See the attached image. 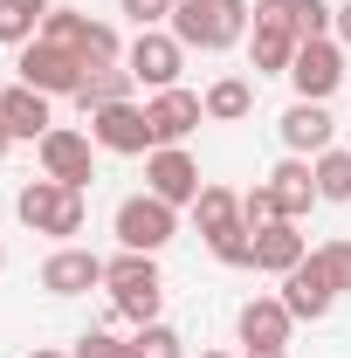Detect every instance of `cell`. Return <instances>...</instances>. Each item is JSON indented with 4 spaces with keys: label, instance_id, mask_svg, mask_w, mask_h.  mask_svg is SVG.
Returning a JSON list of instances; mask_svg holds the SVG:
<instances>
[{
    "label": "cell",
    "instance_id": "9a60e30c",
    "mask_svg": "<svg viewBox=\"0 0 351 358\" xmlns=\"http://www.w3.org/2000/svg\"><path fill=\"white\" fill-rule=\"evenodd\" d=\"M234 331H241V345L248 352H289V331H296V317L282 296H248L241 317H234Z\"/></svg>",
    "mask_w": 351,
    "mask_h": 358
},
{
    "label": "cell",
    "instance_id": "d6986e66",
    "mask_svg": "<svg viewBox=\"0 0 351 358\" xmlns=\"http://www.w3.org/2000/svg\"><path fill=\"white\" fill-rule=\"evenodd\" d=\"M193 227H200V241H220V234H234L241 221V193L234 186H200V200H193Z\"/></svg>",
    "mask_w": 351,
    "mask_h": 358
},
{
    "label": "cell",
    "instance_id": "cb8c5ba5",
    "mask_svg": "<svg viewBox=\"0 0 351 358\" xmlns=\"http://www.w3.org/2000/svg\"><path fill=\"white\" fill-rule=\"evenodd\" d=\"M310 166H317V200L345 207V200H351V152H338V145H331V152H317Z\"/></svg>",
    "mask_w": 351,
    "mask_h": 358
},
{
    "label": "cell",
    "instance_id": "484cf974",
    "mask_svg": "<svg viewBox=\"0 0 351 358\" xmlns=\"http://www.w3.org/2000/svg\"><path fill=\"white\" fill-rule=\"evenodd\" d=\"M241 221L255 227V234H262V227H275V221H289V214H282V200H275V186H268V179H255V186H248V193H241Z\"/></svg>",
    "mask_w": 351,
    "mask_h": 358
},
{
    "label": "cell",
    "instance_id": "603a6c76",
    "mask_svg": "<svg viewBox=\"0 0 351 358\" xmlns=\"http://www.w3.org/2000/svg\"><path fill=\"white\" fill-rule=\"evenodd\" d=\"M48 7H55V0H0V42H7V48H28L35 35H42Z\"/></svg>",
    "mask_w": 351,
    "mask_h": 358
},
{
    "label": "cell",
    "instance_id": "7a4b0ae2",
    "mask_svg": "<svg viewBox=\"0 0 351 358\" xmlns=\"http://www.w3.org/2000/svg\"><path fill=\"white\" fill-rule=\"evenodd\" d=\"M103 289H110V310L124 324H159V303H166V275H159V255H131L117 248L103 262Z\"/></svg>",
    "mask_w": 351,
    "mask_h": 358
},
{
    "label": "cell",
    "instance_id": "7c38bea8",
    "mask_svg": "<svg viewBox=\"0 0 351 358\" xmlns=\"http://www.w3.org/2000/svg\"><path fill=\"white\" fill-rule=\"evenodd\" d=\"M145 117H152V152H159V145H186L207 124V103L193 90H159V96H145Z\"/></svg>",
    "mask_w": 351,
    "mask_h": 358
},
{
    "label": "cell",
    "instance_id": "277c9868",
    "mask_svg": "<svg viewBox=\"0 0 351 358\" xmlns=\"http://www.w3.org/2000/svg\"><path fill=\"white\" fill-rule=\"evenodd\" d=\"M296 14H289V0H255V28H248V62H255V76H289V62H296Z\"/></svg>",
    "mask_w": 351,
    "mask_h": 358
},
{
    "label": "cell",
    "instance_id": "d590c367",
    "mask_svg": "<svg viewBox=\"0 0 351 358\" xmlns=\"http://www.w3.org/2000/svg\"><path fill=\"white\" fill-rule=\"evenodd\" d=\"M248 358H289V352H248Z\"/></svg>",
    "mask_w": 351,
    "mask_h": 358
},
{
    "label": "cell",
    "instance_id": "9c48e42d",
    "mask_svg": "<svg viewBox=\"0 0 351 358\" xmlns=\"http://www.w3.org/2000/svg\"><path fill=\"white\" fill-rule=\"evenodd\" d=\"M200 159L186 152V145H159V152H145V193H159L166 207H193L200 200Z\"/></svg>",
    "mask_w": 351,
    "mask_h": 358
},
{
    "label": "cell",
    "instance_id": "52a82bcc",
    "mask_svg": "<svg viewBox=\"0 0 351 358\" xmlns=\"http://www.w3.org/2000/svg\"><path fill=\"white\" fill-rule=\"evenodd\" d=\"M14 69H21V83L42 90V96H76L83 76H89V62L76 55V48H55V42H42V35H35L28 48H14Z\"/></svg>",
    "mask_w": 351,
    "mask_h": 358
},
{
    "label": "cell",
    "instance_id": "e0dca14e",
    "mask_svg": "<svg viewBox=\"0 0 351 358\" xmlns=\"http://www.w3.org/2000/svg\"><path fill=\"white\" fill-rule=\"evenodd\" d=\"M275 131H282V145H289L296 159H317V152H331L338 117H331V103H303V96H296V103L282 110V124H275Z\"/></svg>",
    "mask_w": 351,
    "mask_h": 358
},
{
    "label": "cell",
    "instance_id": "6da1fadb",
    "mask_svg": "<svg viewBox=\"0 0 351 358\" xmlns=\"http://www.w3.org/2000/svg\"><path fill=\"white\" fill-rule=\"evenodd\" d=\"M166 28H173L186 48H200V55H220V48L248 42V28H255V7H248V0H179Z\"/></svg>",
    "mask_w": 351,
    "mask_h": 358
},
{
    "label": "cell",
    "instance_id": "74e56055",
    "mask_svg": "<svg viewBox=\"0 0 351 358\" xmlns=\"http://www.w3.org/2000/svg\"><path fill=\"white\" fill-rule=\"evenodd\" d=\"M0 268H7V241H0Z\"/></svg>",
    "mask_w": 351,
    "mask_h": 358
},
{
    "label": "cell",
    "instance_id": "2e32d148",
    "mask_svg": "<svg viewBox=\"0 0 351 358\" xmlns=\"http://www.w3.org/2000/svg\"><path fill=\"white\" fill-rule=\"evenodd\" d=\"M55 96H42V90L28 83H7L0 90V124L14 131V145H42L48 131H55V110H48Z\"/></svg>",
    "mask_w": 351,
    "mask_h": 358
},
{
    "label": "cell",
    "instance_id": "3957f363",
    "mask_svg": "<svg viewBox=\"0 0 351 358\" xmlns=\"http://www.w3.org/2000/svg\"><path fill=\"white\" fill-rule=\"evenodd\" d=\"M14 214H21V227L48 234L55 248H62V241H76L83 221H89L83 193H76V186H62V179H28V186L14 193Z\"/></svg>",
    "mask_w": 351,
    "mask_h": 358
},
{
    "label": "cell",
    "instance_id": "ac0fdd59",
    "mask_svg": "<svg viewBox=\"0 0 351 358\" xmlns=\"http://www.w3.org/2000/svg\"><path fill=\"white\" fill-rule=\"evenodd\" d=\"M268 186H275V200H282V214H289V221H303L310 207H317V166H310V159H296V152L268 173Z\"/></svg>",
    "mask_w": 351,
    "mask_h": 358
},
{
    "label": "cell",
    "instance_id": "e575fe53",
    "mask_svg": "<svg viewBox=\"0 0 351 358\" xmlns=\"http://www.w3.org/2000/svg\"><path fill=\"white\" fill-rule=\"evenodd\" d=\"M7 152H14V131H7V124H0V159H7Z\"/></svg>",
    "mask_w": 351,
    "mask_h": 358
},
{
    "label": "cell",
    "instance_id": "30bf717a",
    "mask_svg": "<svg viewBox=\"0 0 351 358\" xmlns=\"http://www.w3.org/2000/svg\"><path fill=\"white\" fill-rule=\"evenodd\" d=\"M35 159H42V179H62V186H76V193H83L89 179H96V138L55 124V131L35 145Z\"/></svg>",
    "mask_w": 351,
    "mask_h": 358
},
{
    "label": "cell",
    "instance_id": "8d00e7d4",
    "mask_svg": "<svg viewBox=\"0 0 351 358\" xmlns=\"http://www.w3.org/2000/svg\"><path fill=\"white\" fill-rule=\"evenodd\" d=\"M200 358H234V352H200Z\"/></svg>",
    "mask_w": 351,
    "mask_h": 358
},
{
    "label": "cell",
    "instance_id": "83f0119b",
    "mask_svg": "<svg viewBox=\"0 0 351 358\" xmlns=\"http://www.w3.org/2000/svg\"><path fill=\"white\" fill-rule=\"evenodd\" d=\"M289 14H296V35H303V42L338 35V7H331V0H289Z\"/></svg>",
    "mask_w": 351,
    "mask_h": 358
},
{
    "label": "cell",
    "instance_id": "4dcf8cb0",
    "mask_svg": "<svg viewBox=\"0 0 351 358\" xmlns=\"http://www.w3.org/2000/svg\"><path fill=\"white\" fill-rule=\"evenodd\" d=\"M317 262H324V275H331V289L345 296L351 289V241H324V248H310Z\"/></svg>",
    "mask_w": 351,
    "mask_h": 358
},
{
    "label": "cell",
    "instance_id": "f546056e",
    "mask_svg": "<svg viewBox=\"0 0 351 358\" xmlns=\"http://www.w3.org/2000/svg\"><path fill=\"white\" fill-rule=\"evenodd\" d=\"M69 358H131V338H117L110 324H96V331L76 338V352H69Z\"/></svg>",
    "mask_w": 351,
    "mask_h": 358
},
{
    "label": "cell",
    "instance_id": "ba28073f",
    "mask_svg": "<svg viewBox=\"0 0 351 358\" xmlns=\"http://www.w3.org/2000/svg\"><path fill=\"white\" fill-rule=\"evenodd\" d=\"M338 83H345V42H338V35L296 48V62H289V90H296L303 103H331Z\"/></svg>",
    "mask_w": 351,
    "mask_h": 358
},
{
    "label": "cell",
    "instance_id": "44dd1931",
    "mask_svg": "<svg viewBox=\"0 0 351 358\" xmlns=\"http://www.w3.org/2000/svg\"><path fill=\"white\" fill-rule=\"evenodd\" d=\"M200 103H207V124H241L255 110V83L248 76H214V83L200 90Z\"/></svg>",
    "mask_w": 351,
    "mask_h": 358
},
{
    "label": "cell",
    "instance_id": "836d02e7",
    "mask_svg": "<svg viewBox=\"0 0 351 358\" xmlns=\"http://www.w3.org/2000/svg\"><path fill=\"white\" fill-rule=\"evenodd\" d=\"M28 358H69V352H55V345H35V352H28Z\"/></svg>",
    "mask_w": 351,
    "mask_h": 358
},
{
    "label": "cell",
    "instance_id": "4316f807",
    "mask_svg": "<svg viewBox=\"0 0 351 358\" xmlns=\"http://www.w3.org/2000/svg\"><path fill=\"white\" fill-rule=\"evenodd\" d=\"M131 358H186V338H179L173 324H138Z\"/></svg>",
    "mask_w": 351,
    "mask_h": 358
},
{
    "label": "cell",
    "instance_id": "4fadbf2b",
    "mask_svg": "<svg viewBox=\"0 0 351 358\" xmlns=\"http://www.w3.org/2000/svg\"><path fill=\"white\" fill-rule=\"evenodd\" d=\"M42 289H48V296H89V289H103V255L62 241V248L42 262Z\"/></svg>",
    "mask_w": 351,
    "mask_h": 358
},
{
    "label": "cell",
    "instance_id": "5b68a950",
    "mask_svg": "<svg viewBox=\"0 0 351 358\" xmlns=\"http://www.w3.org/2000/svg\"><path fill=\"white\" fill-rule=\"evenodd\" d=\"M110 234H117V248H131V255H159L179 234V207H166L159 193H131V200H117Z\"/></svg>",
    "mask_w": 351,
    "mask_h": 358
},
{
    "label": "cell",
    "instance_id": "8992f818",
    "mask_svg": "<svg viewBox=\"0 0 351 358\" xmlns=\"http://www.w3.org/2000/svg\"><path fill=\"white\" fill-rule=\"evenodd\" d=\"M124 69L138 76V90H145V96H159V90H179L186 42H179L173 28H138L131 42H124Z\"/></svg>",
    "mask_w": 351,
    "mask_h": 358
},
{
    "label": "cell",
    "instance_id": "5bb4252c",
    "mask_svg": "<svg viewBox=\"0 0 351 358\" xmlns=\"http://www.w3.org/2000/svg\"><path fill=\"white\" fill-rule=\"evenodd\" d=\"M275 296L289 303V317H296V324H324V317H331V303H338V289H331V275H324V262H317V255H303V262L289 268Z\"/></svg>",
    "mask_w": 351,
    "mask_h": 358
},
{
    "label": "cell",
    "instance_id": "ffe728a7",
    "mask_svg": "<svg viewBox=\"0 0 351 358\" xmlns=\"http://www.w3.org/2000/svg\"><path fill=\"white\" fill-rule=\"evenodd\" d=\"M303 255H310V241L296 234V221H275V227L255 234V268H262V275H289Z\"/></svg>",
    "mask_w": 351,
    "mask_h": 358
},
{
    "label": "cell",
    "instance_id": "d4e9b609",
    "mask_svg": "<svg viewBox=\"0 0 351 358\" xmlns=\"http://www.w3.org/2000/svg\"><path fill=\"white\" fill-rule=\"evenodd\" d=\"M83 35H89V14H76V7H48L42 42H55V48H76V55H83Z\"/></svg>",
    "mask_w": 351,
    "mask_h": 358
},
{
    "label": "cell",
    "instance_id": "f1b7e54d",
    "mask_svg": "<svg viewBox=\"0 0 351 358\" xmlns=\"http://www.w3.org/2000/svg\"><path fill=\"white\" fill-rule=\"evenodd\" d=\"M83 62H89V69H110V62H124V42H117V28H110V21H89V35H83Z\"/></svg>",
    "mask_w": 351,
    "mask_h": 358
},
{
    "label": "cell",
    "instance_id": "d6a6232c",
    "mask_svg": "<svg viewBox=\"0 0 351 358\" xmlns=\"http://www.w3.org/2000/svg\"><path fill=\"white\" fill-rule=\"evenodd\" d=\"M338 42L351 48V0H345V7H338Z\"/></svg>",
    "mask_w": 351,
    "mask_h": 358
},
{
    "label": "cell",
    "instance_id": "8fae6325",
    "mask_svg": "<svg viewBox=\"0 0 351 358\" xmlns=\"http://www.w3.org/2000/svg\"><path fill=\"white\" fill-rule=\"evenodd\" d=\"M89 138H96V152L145 159L152 152V117H145V103H103V110H89Z\"/></svg>",
    "mask_w": 351,
    "mask_h": 358
},
{
    "label": "cell",
    "instance_id": "7402d4cb",
    "mask_svg": "<svg viewBox=\"0 0 351 358\" xmlns=\"http://www.w3.org/2000/svg\"><path fill=\"white\" fill-rule=\"evenodd\" d=\"M131 90H138V76L124 69V62H110V69H89L83 76L76 103H83V117H89V110H103V103H131Z\"/></svg>",
    "mask_w": 351,
    "mask_h": 358
},
{
    "label": "cell",
    "instance_id": "1f68e13d",
    "mask_svg": "<svg viewBox=\"0 0 351 358\" xmlns=\"http://www.w3.org/2000/svg\"><path fill=\"white\" fill-rule=\"evenodd\" d=\"M173 7H179V0H117V14H131L138 28H166Z\"/></svg>",
    "mask_w": 351,
    "mask_h": 358
}]
</instances>
